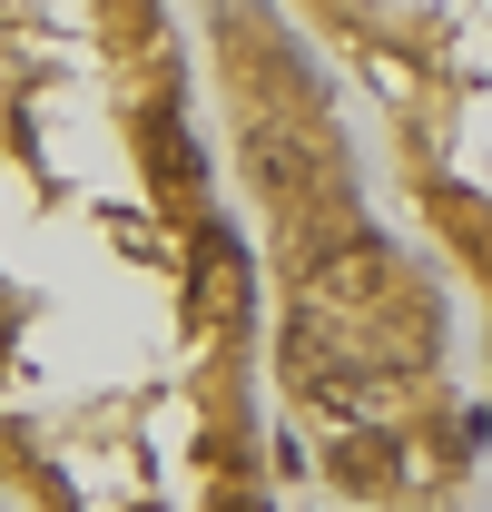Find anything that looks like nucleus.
Masks as SVG:
<instances>
[{
	"instance_id": "1",
	"label": "nucleus",
	"mask_w": 492,
	"mask_h": 512,
	"mask_svg": "<svg viewBox=\"0 0 492 512\" xmlns=\"http://www.w3.org/2000/svg\"><path fill=\"white\" fill-rule=\"evenodd\" d=\"M374 276H384V247H374V237L325 256V286H335V296H374Z\"/></svg>"
},
{
	"instance_id": "2",
	"label": "nucleus",
	"mask_w": 492,
	"mask_h": 512,
	"mask_svg": "<svg viewBox=\"0 0 492 512\" xmlns=\"http://www.w3.org/2000/svg\"><path fill=\"white\" fill-rule=\"evenodd\" d=\"M158 168H168V178H178V188H187V178H197V148H187L178 128H158Z\"/></svg>"
}]
</instances>
